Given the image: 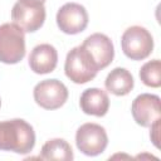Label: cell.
I'll return each instance as SVG.
<instances>
[{
    "label": "cell",
    "instance_id": "6da1fadb",
    "mask_svg": "<svg viewBox=\"0 0 161 161\" xmlns=\"http://www.w3.org/2000/svg\"><path fill=\"white\" fill-rule=\"evenodd\" d=\"M35 146V132L30 123L21 118L0 122V150L15 153H29Z\"/></svg>",
    "mask_w": 161,
    "mask_h": 161
},
{
    "label": "cell",
    "instance_id": "7a4b0ae2",
    "mask_svg": "<svg viewBox=\"0 0 161 161\" xmlns=\"http://www.w3.org/2000/svg\"><path fill=\"white\" fill-rule=\"evenodd\" d=\"M25 57L24 30L14 23L0 25V62L16 64Z\"/></svg>",
    "mask_w": 161,
    "mask_h": 161
},
{
    "label": "cell",
    "instance_id": "3957f363",
    "mask_svg": "<svg viewBox=\"0 0 161 161\" xmlns=\"http://www.w3.org/2000/svg\"><path fill=\"white\" fill-rule=\"evenodd\" d=\"M64 72L72 82L83 84L97 75L98 68L91 54L82 45H78L68 52L64 63Z\"/></svg>",
    "mask_w": 161,
    "mask_h": 161
},
{
    "label": "cell",
    "instance_id": "277c9868",
    "mask_svg": "<svg viewBox=\"0 0 161 161\" xmlns=\"http://www.w3.org/2000/svg\"><path fill=\"white\" fill-rule=\"evenodd\" d=\"M121 47L127 58L132 60H142L152 53L153 38L146 28L133 25L123 31Z\"/></svg>",
    "mask_w": 161,
    "mask_h": 161
},
{
    "label": "cell",
    "instance_id": "5b68a950",
    "mask_svg": "<svg viewBox=\"0 0 161 161\" xmlns=\"http://www.w3.org/2000/svg\"><path fill=\"white\" fill-rule=\"evenodd\" d=\"M45 6L39 0H18L11 9V20L24 33H34L45 20Z\"/></svg>",
    "mask_w": 161,
    "mask_h": 161
},
{
    "label": "cell",
    "instance_id": "8992f818",
    "mask_svg": "<svg viewBox=\"0 0 161 161\" xmlns=\"http://www.w3.org/2000/svg\"><path fill=\"white\" fill-rule=\"evenodd\" d=\"M75 145L82 153L87 156H97L106 150L108 145V136L104 127L98 123L88 122L77 130Z\"/></svg>",
    "mask_w": 161,
    "mask_h": 161
},
{
    "label": "cell",
    "instance_id": "52a82bcc",
    "mask_svg": "<svg viewBox=\"0 0 161 161\" xmlns=\"http://www.w3.org/2000/svg\"><path fill=\"white\" fill-rule=\"evenodd\" d=\"M33 97L38 106L44 109L60 108L68 99V89L58 79H44L33 89Z\"/></svg>",
    "mask_w": 161,
    "mask_h": 161
},
{
    "label": "cell",
    "instance_id": "ba28073f",
    "mask_svg": "<svg viewBox=\"0 0 161 161\" xmlns=\"http://www.w3.org/2000/svg\"><path fill=\"white\" fill-rule=\"evenodd\" d=\"M57 25L65 34L82 33L88 25V13L78 3H67L57 13Z\"/></svg>",
    "mask_w": 161,
    "mask_h": 161
},
{
    "label": "cell",
    "instance_id": "9c48e42d",
    "mask_svg": "<svg viewBox=\"0 0 161 161\" xmlns=\"http://www.w3.org/2000/svg\"><path fill=\"white\" fill-rule=\"evenodd\" d=\"M132 117L137 125L142 127H150L161 116V102L157 94L141 93L138 94L131 106Z\"/></svg>",
    "mask_w": 161,
    "mask_h": 161
},
{
    "label": "cell",
    "instance_id": "30bf717a",
    "mask_svg": "<svg viewBox=\"0 0 161 161\" xmlns=\"http://www.w3.org/2000/svg\"><path fill=\"white\" fill-rule=\"evenodd\" d=\"M94 60L98 70L108 67L114 57V47L112 40L102 33H94L87 36L80 44Z\"/></svg>",
    "mask_w": 161,
    "mask_h": 161
},
{
    "label": "cell",
    "instance_id": "8fae6325",
    "mask_svg": "<svg viewBox=\"0 0 161 161\" xmlns=\"http://www.w3.org/2000/svg\"><path fill=\"white\" fill-rule=\"evenodd\" d=\"M29 67L36 74H47L55 69L58 63V52L57 49L48 44L43 43L33 48L29 54Z\"/></svg>",
    "mask_w": 161,
    "mask_h": 161
},
{
    "label": "cell",
    "instance_id": "7c38bea8",
    "mask_svg": "<svg viewBox=\"0 0 161 161\" xmlns=\"http://www.w3.org/2000/svg\"><path fill=\"white\" fill-rule=\"evenodd\" d=\"M79 106L86 114L103 117L109 109V98L101 88H88L80 94Z\"/></svg>",
    "mask_w": 161,
    "mask_h": 161
},
{
    "label": "cell",
    "instance_id": "4fadbf2b",
    "mask_svg": "<svg viewBox=\"0 0 161 161\" xmlns=\"http://www.w3.org/2000/svg\"><path fill=\"white\" fill-rule=\"evenodd\" d=\"M133 86H135V80H133L131 72L121 67L112 69L104 80L106 89L114 96L128 94L132 91Z\"/></svg>",
    "mask_w": 161,
    "mask_h": 161
},
{
    "label": "cell",
    "instance_id": "5bb4252c",
    "mask_svg": "<svg viewBox=\"0 0 161 161\" xmlns=\"http://www.w3.org/2000/svg\"><path fill=\"white\" fill-rule=\"evenodd\" d=\"M39 157L42 160L72 161L74 155L72 146L68 143V141L63 138H52L43 145Z\"/></svg>",
    "mask_w": 161,
    "mask_h": 161
},
{
    "label": "cell",
    "instance_id": "9a60e30c",
    "mask_svg": "<svg viewBox=\"0 0 161 161\" xmlns=\"http://www.w3.org/2000/svg\"><path fill=\"white\" fill-rule=\"evenodd\" d=\"M140 78L143 84L152 88L161 86V62L160 59L148 60L140 69Z\"/></svg>",
    "mask_w": 161,
    "mask_h": 161
},
{
    "label": "cell",
    "instance_id": "2e32d148",
    "mask_svg": "<svg viewBox=\"0 0 161 161\" xmlns=\"http://www.w3.org/2000/svg\"><path fill=\"white\" fill-rule=\"evenodd\" d=\"M160 121L161 119H157V121H155L150 127H151V132H150V137H151V141L153 142V145L156 146V147H160V145H158V141H160V136H158V133H160Z\"/></svg>",
    "mask_w": 161,
    "mask_h": 161
},
{
    "label": "cell",
    "instance_id": "e0dca14e",
    "mask_svg": "<svg viewBox=\"0 0 161 161\" xmlns=\"http://www.w3.org/2000/svg\"><path fill=\"white\" fill-rule=\"evenodd\" d=\"M39 1H42V3H44V1H45V0H39Z\"/></svg>",
    "mask_w": 161,
    "mask_h": 161
},
{
    "label": "cell",
    "instance_id": "ac0fdd59",
    "mask_svg": "<svg viewBox=\"0 0 161 161\" xmlns=\"http://www.w3.org/2000/svg\"><path fill=\"white\" fill-rule=\"evenodd\" d=\"M0 106H1V99H0Z\"/></svg>",
    "mask_w": 161,
    "mask_h": 161
}]
</instances>
